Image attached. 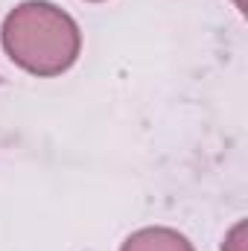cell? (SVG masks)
<instances>
[{
    "label": "cell",
    "instance_id": "1",
    "mask_svg": "<svg viewBox=\"0 0 248 251\" xmlns=\"http://www.w3.org/2000/svg\"><path fill=\"white\" fill-rule=\"evenodd\" d=\"M3 53L29 76L67 73L82 53L79 24L50 0H24L0 24Z\"/></svg>",
    "mask_w": 248,
    "mask_h": 251
},
{
    "label": "cell",
    "instance_id": "2",
    "mask_svg": "<svg viewBox=\"0 0 248 251\" xmlns=\"http://www.w3.org/2000/svg\"><path fill=\"white\" fill-rule=\"evenodd\" d=\"M120 251H196V249L175 228L152 225V228H140L131 237H125Z\"/></svg>",
    "mask_w": 248,
    "mask_h": 251
},
{
    "label": "cell",
    "instance_id": "3",
    "mask_svg": "<svg viewBox=\"0 0 248 251\" xmlns=\"http://www.w3.org/2000/svg\"><path fill=\"white\" fill-rule=\"evenodd\" d=\"M222 251H248V222L246 219H240V222L225 234Z\"/></svg>",
    "mask_w": 248,
    "mask_h": 251
},
{
    "label": "cell",
    "instance_id": "4",
    "mask_svg": "<svg viewBox=\"0 0 248 251\" xmlns=\"http://www.w3.org/2000/svg\"><path fill=\"white\" fill-rule=\"evenodd\" d=\"M234 6H237V9H240V12H243V15H246V6H248L246 0H234Z\"/></svg>",
    "mask_w": 248,
    "mask_h": 251
},
{
    "label": "cell",
    "instance_id": "5",
    "mask_svg": "<svg viewBox=\"0 0 248 251\" xmlns=\"http://www.w3.org/2000/svg\"><path fill=\"white\" fill-rule=\"evenodd\" d=\"M91 3H102V0H91Z\"/></svg>",
    "mask_w": 248,
    "mask_h": 251
}]
</instances>
